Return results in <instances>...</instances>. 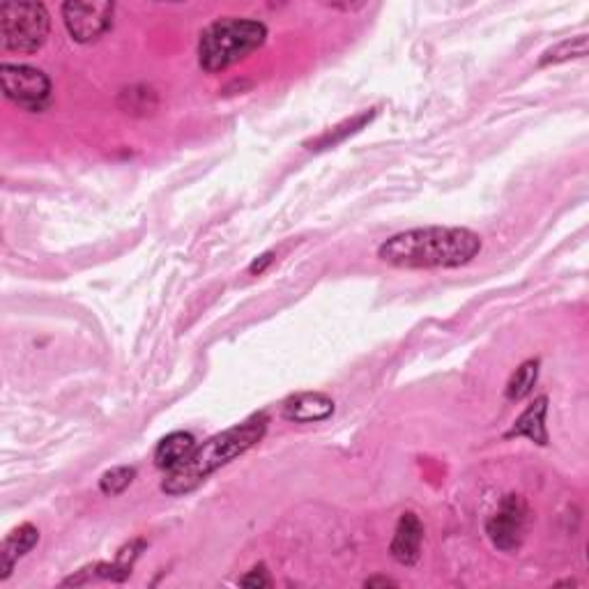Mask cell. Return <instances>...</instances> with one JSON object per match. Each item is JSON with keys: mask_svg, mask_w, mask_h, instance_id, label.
<instances>
[{"mask_svg": "<svg viewBox=\"0 0 589 589\" xmlns=\"http://www.w3.org/2000/svg\"><path fill=\"white\" fill-rule=\"evenodd\" d=\"M481 237L468 228H412L380 244L382 263L405 270H451L479 256Z\"/></svg>", "mask_w": 589, "mask_h": 589, "instance_id": "1", "label": "cell"}, {"mask_svg": "<svg viewBox=\"0 0 589 589\" xmlns=\"http://www.w3.org/2000/svg\"><path fill=\"white\" fill-rule=\"evenodd\" d=\"M267 431V417L254 415L247 422L237 424L228 431L214 435L208 442H203L201 447H196L194 454L187 463H182L180 468L168 472L164 479L162 491L168 495H185L194 491L203 484L210 474L217 472L233 461V458L242 456L244 451H249L254 445L263 440Z\"/></svg>", "mask_w": 589, "mask_h": 589, "instance_id": "2", "label": "cell"}, {"mask_svg": "<svg viewBox=\"0 0 589 589\" xmlns=\"http://www.w3.org/2000/svg\"><path fill=\"white\" fill-rule=\"evenodd\" d=\"M265 24L254 19L226 17L210 24L198 40V63L208 74H219L263 47Z\"/></svg>", "mask_w": 589, "mask_h": 589, "instance_id": "3", "label": "cell"}, {"mask_svg": "<svg viewBox=\"0 0 589 589\" xmlns=\"http://www.w3.org/2000/svg\"><path fill=\"white\" fill-rule=\"evenodd\" d=\"M51 19L42 3H14L0 7V47L12 53H35L47 44Z\"/></svg>", "mask_w": 589, "mask_h": 589, "instance_id": "4", "label": "cell"}, {"mask_svg": "<svg viewBox=\"0 0 589 589\" xmlns=\"http://www.w3.org/2000/svg\"><path fill=\"white\" fill-rule=\"evenodd\" d=\"M0 86H3V95L19 109L37 113L49 106L51 81L37 67L3 63L0 65Z\"/></svg>", "mask_w": 589, "mask_h": 589, "instance_id": "5", "label": "cell"}, {"mask_svg": "<svg viewBox=\"0 0 589 589\" xmlns=\"http://www.w3.org/2000/svg\"><path fill=\"white\" fill-rule=\"evenodd\" d=\"M113 12L116 5L106 0H70L63 5V21L74 42L90 44L113 28Z\"/></svg>", "mask_w": 589, "mask_h": 589, "instance_id": "6", "label": "cell"}, {"mask_svg": "<svg viewBox=\"0 0 589 589\" xmlns=\"http://www.w3.org/2000/svg\"><path fill=\"white\" fill-rule=\"evenodd\" d=\"M527 527V504L520 495H507L500 504V509L488 518L486 534L491 537L493 546L511 553L518 550L525 537Z\"/></svg>", "mask_w": 589, "mask_h": 589, "instance_id": "7", "label": "cell"}, {"mask_svg": "<svg viewBox=\"0 0 589 589\" xmlns=\"http://www.w3.org/2000/svg\"><path fill=\"white\" fill-rule=\"evenodd\" d=\"M422 541H424V525L422 520L417 518V514H403L399 518V525H396L392 546H389V553L399 564L403 566H412L419 555H422Z\"/></svg>", "mask_w": 589, "mask_h": 589, "instance_id": "8", "label": "cell"}, {"mask_svg": "<svg viewBox=\"0 0 589 589\" xmlns=\"http://www.w3.org/2000/svg\"><path fill=\"white\" fill-rule=\"evenodd\" d=\"M334 401L327 394L304 392L283 403V417L295 424H316L332 417Z\"/></svg>", "mask_w": 589, "mask_h": 589, "instance_id": "9", "label": "cell"}, {"mask_svg": "<svg viewBox=\"0 0 589 589\" xmlns=\"http://www.w3.org/2000/svg\"><path fill=\"white\" fill-rule=\"evenodd\" d=\"M37 541H40V532L30 523L19 525L17 530L7 534L3 546H0V580H7L12 576L14 564H17L19 557L30 553L37 546Z\"/></svg>", "mask_w": 589, "mask_h": 589, "instance_id": "10", "label": "cell"}, {"mask_svg": "<svg viewBox=\"0 0 589 589\" xmlns=\"http://www.w3.org/2000/svg\"><path fill=\"white\" fill-rule=\"evenodd\" d=\"M546 412H548V399L539 396L532 405H527V410L516 419V424L511 426L507 438H527L537 445H548V431H546Z\"/></svg>", "mask_w": 589, "mask_h": 589, "instance_id": "11", "label": "cell"}, {"mask_svg": "<svg viewBox=\"0 0 589 589\" xmlns=\"http://www.w3.org/2000/svg\"><path fill=\"white\" fill-rule=\"evenodd\" d=\"M194 451H196L194 435L185 433V431L171 433V435H166V438L157 445L155 465L157 468L171 472L175 468H180L182 463H187Z\"/></svg>", "mask_w": 589, "mask_h": 589, "instance_id": "12", "label": "cell"}, {"mask_svg": "<svg viewBox=\"0 0 589 589\" xmlns=\"http://www.w3.org/2000/svg\"><path fill=\"white\" fill-rule=\"evenodd\" d=\"M537 378H539V362H537V359H530V362L520 364L514 376H511L509 385H507V399L509 401L525 399V396L532 392V387L537 385Z\"/></svg>", "mask_w": 589, "mask_h": 589, "instance_id": "13", "label": "cell"}, {"mask_svg": "<svg viewBox=\"0 0 589 589\" xmlns=\"http://www.w3.org/2000/svg\"><path fill=\"white\" fill-rule=\"evenodd\" d=\"M585 56H587V35H578V37H571V40L560 42L557 47L543 53L541 65H557V63H566V60L585 58Z\"/></svg>", "mask_w": 589, "mask_h": 589, "instance_id": "14", "label": "cell"}, {"mask_svg": "<svg viewBox=\"0 0 589 589\" xmlns=\"http://www.w3.org/2000/svg\"><path fill=\"white\" fill-rule=\"evenodd\" d=\"M371 118H373V113H366V111H364V113H359V116H355L353 120L343 122L341 127H334L332 132H327V134L320 136V139L313 141V143H311V145H313L311 150L332 148V145H336L339 141H343V139H346V136L359 132V129H362V127L366 125V122H371Z\"/></svg>", "mask_w": 589, "mask_h": 589, "instance_id": "15", "label": "cell"}, {"mask_svg": "<svg viewBox=\"0 0 589 589\" xmlns=\"http://www.w3.org/2000/svg\"><path fill=\"white\" fill-rule=\"evenodd\" d=\"M136 477V470L129 468V465H120V468H113L109 472H104V477L99 479V488H102L104 495H120L125 493L129 484H132Z\"/></svg>", "mask_w": 589, "mask_h": 589, "instance_id": "16", "label": "cell"}, {"mask_svg": "<svg viewBox=\"0 0 589 589\" xmlns=\"http://www.w3.org/2000/svg\"><path fill=\"white\" fill-rule=\"evenodd\" d=\"M240 585L242 587H254V589H260V587H270L272 585V580H270V576H267V569L263 564L260 566H254V569H251L247 576H244L242 580H240Z\"/></svg>", "mask_w": 589, "mask_h": 589, "instance_id": "17", "label": "cell"}, {"mask_svg": "<svg viewBox=\"0 0 589 589\" xmlns=\"http://www.w3.org/2000/svg\"><path fill=\"white\" fill-rule=\"evenodd\" d=\"M272 260H274V254H263V256L256 258L254 263L249 265V272H251V274H263V272H265V267L270 265Z\"/></svg>", "mask_w": 589, "mask_h": 589, "instance_id": "18", "label": "cell"}, {"mask_svg": "<svg viewBox=\"0 0 589 589\" xmlns=\"http://www.w3.org/2000/svg\"><path fill=\"white\" fill-rule=\"evenodd\" d=\"M366 587H396V583L389 578H371L366 580Z\"/></svg>", "mask_w": 589, "mask_h": 589, "instance_id": "19", "label": "cell"}]
</instances>
